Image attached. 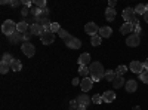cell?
I'll list each match as a JSON object with an SVG mask.
<instances>
[{"label": "cell", "instance_id": "1", "mask_svg": "<svg viewBox=\"0 0 148 110\" xmlns=\"http://www.w3.org/2000/svg\"><path fill=\"white\" fill-rule=\"evenodd\" d=\"M89 70H90V79L93 82H99L104 76H105V71H104V67L101 63H98V61H95V63H92L89 66Z\"/></svg>", "mask_w": 148, "mask_h": 110}, {"label": "cell", "instance_id": "2", "mask_svg": "<svg viewBox=\"0 0 148 110\" xmlns=\"http://www.w3.org/2000/svg\"><path fill=\"white\" fill-rule=\"evenodd\" d=\"M16 26H18V24H15L12 19H6V21L2 24V31L9 37V36H12V34L16 31Z\"/></svg>", "mask_w": 148, "mask_h": 110}, {"label": "cell", "instance_id": "3", "mask_svg": "<svg viewBox=\"0 0 148 110\" xmlns=\"http://www.w3.org/2000/svg\"><path fill=\"white\" fill-rule=\"evenodd\" d=\"M139 43H141L139 34L132 33V34L127 36V39H126V45H127V46H130V48H136V46H139Z\"/></svg>", "mask_w": 148, "mask_h": 110}, {"label": "cell", "instance_id": "4", "mask_svg": "<svg viewBox=\"0 0 148 110\" xmlns=\"http://www.w3.org/2000/svg\"><path fill=\"white\" fill-rule=\"evenodd\" d=\"M64 42H65L67 48H70V49H79V48L82 46L80 39H77V37H73V36H70V37H68V39H65Z\"/></svg>", "mask_w": 148, "mask_h": 110}, {"label": "cell", "instance_id": "5", "mask_svg": "<svg viewBox=\"0 0 148 110\" xmlns=\"http://www.w3.org/2000/svg\"><path fill=\"white\" fill-rule=\"evenodd\" d=\"M21 49H22V52L25 54L27 57H33V55L36 54V48H34V45H33V43H30V42L22 43Z\"/></svg>", "mask_w": 148, "mask_h": 110}, {"label": "cell", "instance_id": "6", "mask_svg": "<svg viewBox=\"0 0 148 110\" xmlns=\"http://www.w3.org/2000/svg\"><path fill=\"white\" fill-rule=\"evenodd\" d=\"M129 68H130V71L138 73V75H141V73L145 71V68H144V63H141V61H132L130 66H129Z\"/></svg>", "mask_w": 148, "mask_h": 110}, {"label": "cell", "instance_id": "7", "mask_svg": "<svg viewBox=\"0 0 148 110\" xmlns=\"http://www.w3.org/2000/svg\"><path fill=\"white\" fill-rule=\"evenodd\" d=\"M92 86H93V80H92L90 77H83V79H82V82H80V88H82L83 92L90 91Z\"/></svg>", "mask_w": 148, "mask_h": 110}, {"label": "cell", "instance_id": "8", "mask_svg": "<svg viewBox=\"0 0 148 110\" xmlns=\"http://www.w3.org/2000/svg\"><path fill=\"white\" fill-rule=\"evenodd\" d=\"M84 31L92 37V36H95L96 33H99V27H98L95 22H88V24L84 26Z\"/></svg>", "mask_w": 148, "mask_h": 110}, {"label": "cell", "instance_id": "9", "mask_svg": "<svg viewBox=\"0 0 148 110\" xmlns=\"http://www.w3.org/2000/svg\"><path fill=\"white\" fill-rule=\"evenodd\" d=\"M123 19H125L126 22H132L135 18H136V17H135V9H132V8H126L125 10H123Z\"/></svg>", "mask_w": 148, "mask_h": 110}, {"label": "cell", "instance_id": "10", "mask_svg": "<svg viewBox=\"0 0 148 110\" xmlns=\"http://www.w3.org/2000/svg\"><path fill=\"white\" fill-rule=\"evenodd\" d=\"M30 33L31 34H37V36H43L46 31H45V27L40 26V24H31L30 26Z\"/></svg>", "mask_w": 148, "mask_h": 110}, {"label": "cell", "instance_id": "11", "mask_svg": "<svg viewBox=\"0 0 148 110\" xmlns=\"http://www.w3.org/2000/svg\"><path fill=\"white\" fill-rule=\"evenodd\" d=\"M40 40L43 45H51L55 40V33H45L43 36H40Z\"/></svg>", "mask_w": 148, "mask_h": 110}, {"label": "cell", "instance_id": "12", "mask_svg": "<svg viewBox=\"0 0 148 110\" xmlns=\"http://www.w3.org/2000/svg\"><path fill=\"white\" fill-rule=\"evenodd\" d=\"M79 66H90V55L88 54V52H84V54H82L80 57H79Z\"/></svg>", "mask_w": 148, "mask_h": 110}, {"label": "cell", "instance_id": "13", "mask_svg": "<svg viewBox=\"0 0 148 110\" xmlns=\"http://www.w3.org/2000/svg\"><path fill=\"white\" fill-rule=\"evenodd\" d=\"M76 100H77V103H79L80 106H86V107H88V106L92 103V100L89 98V95H86V94H82V95H79Z\"/></svg>", "mask_w": 148, "mask_h": 110}, {"label": "cell", "instance_id": "14", "mask_svg": "<svg viewBox=\"0 0 148 110\" xmlns=\"http://www.w3.org/2000/svg\"><path fill=\"white\" fill-rule=\"evenodd\" d=\"M132 31H133V26H132L130 22H125V24H123V26L120 27V33L125 34V36L132 34Z\"/></svg>", "mask_w": 148, "mask_h": 110}, {"label": "cell", "instance_id": "15", "mask_svg": "<svg viewBox=\"0 0 148 110\" xmlns=\"http://www.w3.org/2000/svg\"><path fill=\"white\" fill-rule=\"evenodd\" d=\"M102 100L105 103H113L116 100V92L114 91H105L104 95H102Z\"/></svg>", "mask_w": 148, "mask_h": 110}, {"label": "cell", "instance_id": "16", "mask_svg": "<svg viewBox=\"0 0 148 110\" xmlns=\"http://www.w3.org/2000/svg\"><path fill=\"white\" fill-rule=\"evenodd\" d=\"M125 88H126V91H127V92H135V91H136V88H138V83H136V80L130 79V80H127V82H126Z\"/></svg>", "mask_w": 148, "mask_h": 110}, {"label": "cell", "instance_id": "17", "mask_svg": "<svg viewBox=\"0 0 148 110\" xmlns=\"http://www.w3.org/2000/svg\"><path fill=\"white\" fill-rule=\"evenodd\" d=\"M28 30H30V24H28L27 21H21V22H18L16 31H19V33H27Z\"/></svg>", "mask_w": 148, "mask_h": 110}, {"label": "cell", "instance_id": "18", "mask_svg": "<svg viewBox=\"0 0 148 110\" xmlns=\"http://www.w3.org/2000/svg\"><path fill=\"white\" fill-rule=\"evenodd\" d=\"M105 19L107 21H114L116 19V9L107 8L105 9Z\"/></svg>", "mask_w": 148, "mask_h": 110}, {"label": "cell", "instance_id": "19", "mask_svg": "<svg viewBox=\"0 0 148 110\" xmlns=\"http://www.w3.org/2000/svg\"><path fill=\"white\" fill-rule=\"evenodd\" d=\"M113 85H114V88H121L126 85V80L123 79V76H116V79L113 80Z\"/></svg>", "mask_w": 148, "mask_h": 110}, {"label": "cell", "instance_id": "20", "mask_svg": "<svg viewBox=\"0 0 148 110\" xmlns=\"http://www.w3.org/2000/svg\"><path fill=\"white\" fill-rule=\"evenodd\" d=\"M111 34H113L111 27H101L99 28V36H101V37H110Z\"/></svg>", "mask_w": 148, "mask_h": 110}, {"label": "cell", "instance_id": "21", "mask_svg": "<svg viewBox=\"0 0 148 110\" xmlns=\"http://www.w3.org/2000/svg\"><path fill=\"white\" fill-rule=\"evenodd\" d=\"M9 40L12 42V43H16V42H19V40H22V33H19V31H15L12 36H9Z\"/></svg>", "mask_w": 148, "mask_h": 110}, {"label": "cell", "instance_id": "22", "mask_svg": "<svg viewBox=\"0 0 148 110\" xmlns=\"http://www.w3.org/2000/svg\"><path fill=\"white\" fill-rule=\"evenodd\" d=\"M116 76H117V75H116V71H114V70H107V71H105L104 79H105V80H108V82H113V80L116 79Z\"/></svg>", "mask_w": 148, "mask_h": 110}, {"label": "cell", "instance_id": "23", "mask_svg": "<svg viewBox=\"0 0 148 110\" xmlns=\"http://www.w3.org/2000/svg\"><path fill=\"white\" fill-rule=\"evenodd\" d=\"M15 61V58L12 57L10 54H3V57H2V63H5V64H9V66H12V63Z\"/></svg>", "mask_w": 148, "mask_h": 110}, {"label": "cell", "instance_id": "24", "mask_svg": "<svg viewBox=\"0 0 148 110\" xmlns=\"http://www.w3.org/2000/svg\"><path fill=\"white\" fill-rule=\"evenodd\" d=\"M79 73H80L82 77H88V75H90V70L86 66H79Z\"/></svg>", "mask_w": 148, "mask_h": 110}, {"label": "cell", "instance_id": "25", "mask_svg": "<svg viewBox=\"0 0 148 110\" xmlns=\"http://www.w3.org/2000/svg\"><path fill=\"white\" fill-rule=\"evenodd\" d=\"M101 42H102V37H101L99 34H95V36H92V37H90V43L93 46H99Z\"/></svg>", "mask_w": 148, "mask_h": 110}, {"label": "cell", "instance_id": "26", "mask_svg": "<svg viewBox=\"0 0 148 110\" xmlns=\"http://www.w3.org/2000/svg\"><path fill=\"white\" fill-rule=\"evenodd\" d=\"M21 68H22V64H21L19 59H15L14 63H12V66H10V70L12 71H21Z\"/></svg>", "mask_w": 148, "mask_h": 110}, {"label": "cell", "instance_id": "27", "mask_svg": "<svg viewBox=\"0 0 148 110\" xmlns=\"http://www.w3.org/2000/svg\"><path fill=\"white\" fill-rule=\"evenodd\" d=\"M145 12H147V9H145V5H138L136 8H135V14L145 15Z\"/></svg>", "mask_w": 148, "mask_h": 110}, {"label": "cell", "instance_id": "28", "mask_svg": "<svg viewBox=\"0 0 148 110\" xmlns=\"http://www.w3.org/2000/svg\"><path fill=\"white\" fill-rule=\"evenodd\" d=\"M126 71H127V67H126V66H119L117 70H116V75H117V76H123Z\"/></svg>", "mask_w": 148, "mask_h": 110}, {"label": "cell", "instance_id": "29", "mask_svg": "<svg viewBox=\"0 0 148 110\" xmlns=\"http://www.w3.org/2000/svg\"><path fill=\"white\" fill-rule=\"evenodd\" d=\"M92 103H93V104H101V103H104L102 95H99V94L93 95V97H92Z\"/></svg>", "mask_w": 148, "mask_h": 110}, {"label": "cell", "instance_id": "30", "mask_svg": "<svg viewBox=\"0 0 148 110\" xmlns=\"http://www.w3.org/2000/svg\"><path fill=\"white\" fill-rule=\"evenodd\" d=\"M34 5H36V8H39V9L47 8L46 6V0H34Z\"/></svg>", "mask_w": 148, "mask_h": 110}, {"label": "cell", "instance_id": "31", "mask_svg": "<svg viewBox=\"0 0 148 110\" xmlns=\"http://www.w3.org/2000/svg\"><path fill=\"white\" fill-rule=\"evenodd\" d=\"M59 30H61V26H59L58 22H52V24H51V31H52V33L58 34V31H59Z\"/></svg>", "mask_w": 148, "mask_h": 110}, {"label": "cell", "instance_id": "32", "mask_svg": "<svg viewBox=\"0 0 148 110\" xmlns=\"http://www.w3.org/2000/svg\"><path fill=\"white\" fill-rule=\"evenodd\" d=\"M58 36H59V37L62 39V40H65V39H68V37H70V34H68L64 28H61V30L58 31Z\"/></svg>", "mask_w": 148, "mask_h": 110}, {"label": "cell", "instance_id": "33", "mask_svg": "<svg viewBox=\"0 0 148 110\" xmlns=\"http://www.w3.org/2000/svg\"><path fill=\"white\" fill-rule=\"evenodd\" d=\"M9 68H10V66H9V64L0 63V73H2V75H5V73H8V71H9Z\"/></svg>", "mask_w": 148, "mask_h": 110}, {"label": "cell", "instance_id": "34", "mask_svg": "<svg viewBox=\"0 0 148 110\" xmlns=\"http://www.w3.org/2000/svg\"><path fill=\"white\" fill-rule=\"evenodd\" d=\"M139 79H141L142 83H147V85H148V71H147V70L139 75Z\"/></svg>", "mask_w": 148, "mask_h": 110}, {"label": "cell", "instance_id": "35", "mask_svg": "<svg viewBox=\"0 0 148 110\" xmlns=\"http://www.w3.org/2000/svg\"><path fill=\"white\" fill-rule=\"evenodd\" d=\"M31 36H33V34L30 33V30H28L27 33H22V40H24V43H25V42H28Z\"/></svg>", "mask_w": 148, "mask_h": 110}, {"label": "cell", "instance_id": "36", "mask_svg": "<svg viewBox=\"0 0 148 110\" xmlns=\"http://www.w3.org/2000/svg\"><path fill=\"white\" fill-rule=\"evenodd\" d=\"M21 14H22V17H27L28 14H31V10H30L28 8H25V6H24V8L21 9Z\"/></svg>", "mask_w": 148, "mask_h": 110}, {"label": "cell", "instance_id": "37", "mask_svg": "<svg viewBox=\"0 0 148 110\" xmlns=\"http://www.w3.org/2000/svg\"><path fill=\"white\" fill-rule=\"evenodd\" d=\"M47 15H49V9L47 8H45V9H42V18H47Z\"/></svg>", "mask_w": 148, "mask_h": 110}, {"label": "cell", "instance_id": "38", "mask_svg": "<svg viewBox=\"0 0 148 110\" xmlns=\"http://www.w3.org/2000/svg\"><path fill=\"white\" fill-rule=\"evenodd\" d=\"M116 0H110V2H108V8H111V9H114L116 8Z\"/></svg>", "mask_w": 148, "mask_h": 110}, {"label": "cell", "instance_id": "39", "mask_svg": "<svg viewBox=\"0 0 148 110\" xmlns=\"http://www.w3.org/2000/svg\"><path fill=\"white\" fill-rule=\"evenodd\" d=\"M19 5H21V2H19V0H14V2L10 3V6H14V8H16V6H19Z\"/></svg>", "mask_w": 148, "mask_h": 110}, {"label": "cell", "instance_id": "40", "mask_svg": "<svg viewBox=\"0 0 148 110\" xmlns=\"http://www.w3.org/2000/svg\"><path fill=\"white\" fill-rule=\"evenodd\" d=\"M22 5L25 8H28V6H31V2H30V0H22Z\"/></svg>", "mask_w": 148, "mask_h": 110}, {"label": "cell", "instance_id": "41", "mask_svg": "<svg viewBox=\"0 0 148 110\" xmlns=\"http://www.w3.org/2000/svg\"><path fill=\"white\" fill-rule=\"evenodd\" d=\"M73 85H74V86H77V85H80V80L76 77V79H73Z\"/></svg>", "mask_w": 148, "mask_h": 110}, {"label": "cell", "instance_id": "42", "mask_svg": "<svg viewBox=\"0 0 148 110\" xmlns=\"http://www.w3.org/2000/svg\"><path fill=\"white\" fill-rule=\"evenodd\" d=\"M144 68H145V70H148V58L144 61Z\"/></svg>", "mask_w": 148, "mask_h": 110}, {"label": "cell", "instance_id": "43", "mask_svg": "<svg viewBox=\"0 0 148 110\" xmlns=\"http://www.w3.org/2000/svg\"><path fill=\"white\" fill-rule=\"evenodd\" d=\"M144 19H145V22L148 24V12H145V15H144Z\"/></svg>", "mask_w": 148, "mask_h": 110}, {"label": "cell", "instance_id": "44", "mask_svg": "<svg viewBox=\"0 0 148 110\" xmlns=\"http://www.w3.org/2000/svg\"><path fill=\"white\" fill-rule=\"evenodd\" d=\"M77 110H86V106H80V104H79V107H77Z\"/></svg>", "mask_w": 148, "mask_h": 110}, {"label": "cell", "instance_id": "45", "mask_svg": "<svg viewBox=\"0 0 148 110\" xmlns=\"http://www.w3.org/2000/svg\"><path fill=\"white\" fill-rule=\"evenodd\" d=\"M132 110H141V107H139V106H136V107H133Z\"/></svg>", "mask_w": 148, "mask_h": 110}, {"label": "cell", "instance_id": "46", "mask_svg": "<svg viewBox=\"0 0 148 110\" xmlns=\"http://www.w3.org/2000/svg\"><path fill=\"white\" fill-rule=\"evenodd\" d=\"M145 9H147V12H148V5H145Z\"/></svg>", "mask_w": 148, "mask_h": 110}]
</instances>
